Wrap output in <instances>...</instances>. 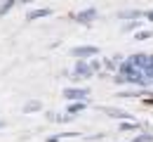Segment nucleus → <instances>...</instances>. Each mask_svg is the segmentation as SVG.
I'll use <instances>...</instances> for the list:
<instances>
[{
    "mask_svg": "<svg viewBox=\"0 0 153 142\" xmlns=\"http://www.w3.org/2000/svg\"><path fill=\"white\" fill-rule=\"evenodd\" d=\"M146 17H149V19H153V12H146Z\"/></svg>",
    "mask_w": 153,
    "mask_h": 142,
    "instance_id": "423d86ee",
    "label": "nucleus"
},
{
    "mask_svg": "<svg viewBox=\"0 0 153 142\" xmlns=\"http://www.w3.org/2000/svg\"><path fill=\"white\" fill-rule=\"evenodd\" d=\"M97 50L94 47H78L76 50V55H80V57H85V55H94Z\"/></svg>",
    "mask_w": 153,
    "mask_h": 142,
    "instance_id": "7ed1b4c3",
    "label": "nucleus"
},
{
    "mask_svg": "<svg viewBox=\"0 0 153 142\" xmlns=\"http://www.w3.org/2000/svg\"><path fill=\"white\" fill-rule=\"evenodd\" d=\"M24 2H28V0H24Z\"/></svg>",
    "mask_w": 153,
    "mask_h": 142,
    "instance_id": "0eeeda50",
    "label": "nucleus"
},
{
    "mask_svg": "<svg viewBox=\"0 0 153 142\" xmlns=\"http://www.w3.org/2000/svg\"><path fill=\"white\" fill-rule=\"evenodd\" d=\"M85 92L82 90H68V97H82Z\"/></svg>",
    "mask_w": 153,
    "mask_h": 142,
    "instance_id": "39448f33",
    "label": "nucleus"
},
{
    "mask_svg": "<svg viewBox=\"0 0 153 142\" xmlns=\"http://www.w3.org/2000/svg\"><path fill=\"white\" fill-rule=\"evenodd\" d=\"M47 14H50V10H36L28 14V19H38V17H47Z\"/></svg>",
    "mask_w": 153,
    "mask_h": 142,
    "instance_id": "f03ea898",
    "label": "nucleus"
},
{
    "mask_svg": "<svg viewBox=\"0 0 153 142\" xmlns=\"http://www.w3.org/2000/svg\"><path fill=\"white\" fill-rule=\"evenodd\" d=\"M12 5H14V0H5V2L0 5V14H5V12H10V10H12Z\"/></svg>",
    "mask_w": 153,
    "mask_h": 142,
    "instance_id": "20e7f679",
    "label": "nucleus"
},
{
    "mask_svg": "<svg viewBox=\"0 0 153 142\" xmlns=\"http://www.w3.org/2000/svg\"><path fill=\"white\" fill-rule=\"evenodd\" d=\"M92 17H94V10H85V12L78 14V19H80V21H92Z\"/></svg>",
    "mask_w": 153,
    "mask_h": 142,
    "instance_id": "f257e3e1",
    "label": "nucleus"
}]
</instances>
